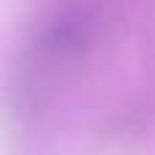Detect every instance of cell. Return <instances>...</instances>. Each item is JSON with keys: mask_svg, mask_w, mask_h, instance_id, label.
Instances as JSON below:
<instances>
[{"mask_svg": "<svg viewBox=\"0 0 155 155\" xmlns=\"http://www.w3.org/2000/svg\"><path fill=\"white\" fill-rule=\"evenodd\" d=\"M101 33V11L93 5L60 8L41 30L35 41V65L41 71H57L84 57Z\"/></svg>", "mask_w": 155, "mask_h": 155, "instance_id": "6da1fadb", "label": "cell"}]
</instances>
